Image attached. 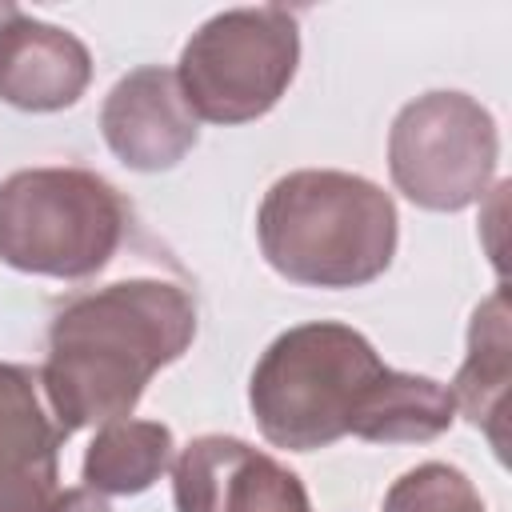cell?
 <instances>
[{"mask_svg":"<svg viewBox=\"0 0 512 512\" xmlns=\"http://www.w3.org/2000/svg\"><path fill=\"white\" fill-rule=\"evenodd\" d=\"M252 416L268 444L316 452L340 436L420 444L448 432L456 400L444 384L388 368L348 324L312 320L280 332L248 384Z\"/></svg>","mask_w":512,"mask_h":512,"instance_id":"6da1fadb","label":"cell"},{"mask_svg":"<svg viewBox=\"0 0 512 512\" xmlns=\"http://www.w3.org/2000/svg\"><path fill=\"white\" fill-rule=\"evenodd\" d=\"M100 132L112 156L136 172L176 168L200 140L196 116L176 84V72L160 64L132 68L116 80L100 108Z\"/></svg>","mask_w":512,"mask_h":512,"instance_id":"ba28073f","label":"cell"},{"mask_svg":"<svg viewBox=\"0 0 512 512\" xmlns=\"http://www.w3.org/2000/svg\"><path fill=\"white\" fill-rule=\"evenodd\" d=\"M380 512H484V500L460 468L428 460V464L408 468L384 492Z\"/></svg>","mask_w":512,"mask_h":512,"instance_id":"4fadbf2b","label":"cell"},{"mask_svg":"<svg viewBox=\"0 0 512 512\" xmlns=\"http://www.w3.org/2000/svg\"><path fill=\"white\" fill-rule=\"evenodd\" d=\"M456 408L488 432L492 448L504 456V408H508V296L496 288L468 324V356L452 380Z\"/></svg>","mask_w":512,"mask_h":512,"instance_id":"8fae6325","label":"cell"},{"mask_svg":"<svg viewBox=\"0 0 512 512\" xmlns=\"http://www.w3.org/2000/svg\"><path fill=\"white\" fill-rule=\"evenodd\" d=\"M120 192L88 168H20L0 180V260L16 272L84 280L124 240Z\"/></svg>","mask_w":512,"mask_h":512,"instance_id":"277c9868","label":"cell"},{"mask_svg":"<svg viewBox=\"0 0 512 512\" xmlns=\"http://www.w3.org/2000/svg\"><path fill=\"white\" fill-rule=\"evenodd\" d=\"M40 376L0 364V512H44L60 476V428L40 408Z\"/></svg>","mask_w":512,"mask_h":512,"instance_id":"30bf717a","label":"cell"},{"mask_svg":"<svg viewBox=\"0 0 512 512\" xmlns=\"http://www.w3.org/2000/svg\"><path fill=\"white\" fill-rule=\"evenodd\" d=\"M396 204L364 176L300 168L280 176L260 204L264 260L304 288H360L396 256Z\"/></svg>","mask_w":512,"mask_h":512,"instance_id":"3957f363","label":"cell"},{"mask_svg":"<svg viewBox=\"0 0 512 512\" xmlns=\"http://www.w3.org/2000/svg\"><path fill=\"white\" fill-rule=\"evenodd\" d=\"M176 512H312L296 472L236 436H196L172 464Z\"/></svg>","mask_w":512,"mask_h":512,"instance_id":"52a82bcc","label":"cell"},{"mask_svg":"<svg viewBox=\"0 0 512 512\" xmlns=\"http://www.w3.org/2000/svg\"><path fill=\"white\" fill-rule=\"evenodd\" d=\"M172 428L160 420H108L84 452V488L100 496H132L152 488L172 464Z\"/></svg>","mask_w":512,"mask_h":512,"instance_id":"7c38bea8","label":"cell"},{"mask_svg":"<svg viewBox=\"0 0 512 512\" xmlns=\"http://www.w3.org/2000/svg\"><path fill=\"white\" fill-rule=\"evenodd\" d=\"M196 336V304L168 280H120L64 304L48 328L40 388L60 436L132 416L148 380Z\"/></svg>","mask_w":512,"mask_h":512,"instance_id":"7a4b0ae2","label":"cell"},{"mask_svg":"<svg viewBox=\"0 0 512 512\" xmlns=\"http://www.w3.org/2000/svg\"><path fill=\"white\" fill-rule=\"evenodd\" d=\"M296 64L300 28L288 8H232L192 32L176 64V84L196 120L248 124L276 108Z\"/></svg>","mask_w":512,"mask_h":512,"instance_id":"5b68a950","label":"cell"},{"mask_svg":"<svg viewBox=\"0 0 512 512\" xmlns=\"http://www.w3.org/2000/svg\"><path fill=\"white\" fill-rule=\"evenodd\" d=\"M44 512H112L108 500L92 488H68V492H56L52 504Z\"/></svg>","mask_w":512,"mask_h":512,"instance_id":"5bb4252c","label":"cell"},{"mask_svg":"<svg viewBox=\"0 0 512 512\" xmlns=\"http://www.w3.org/2000/svg\"><path fill=\"white\" fill-rule=\"evenodd\" d=\"M496 160V120L464 92H424L408 100L388 132L392 184L428 212L476 204L492 184Z\"/></svg>","mask_w":512,"mask_h":512,"instance_id":"8992f818","label":"cell"},{"mask_svg":"<svg viewBox=\"0 0 512 512\" xmlns=\"http://www.w3.org/2000/svg\"><path fill=\"white\" fill-rule=\"evenodd\" d=\"M92 80L88 48L12 0H0V100L24 112H60L84 96Z\"/></svg>","mask_w":512,"mask_h":512,"instance_id":"9c48e42d","label":"cell"}]
</instances>
